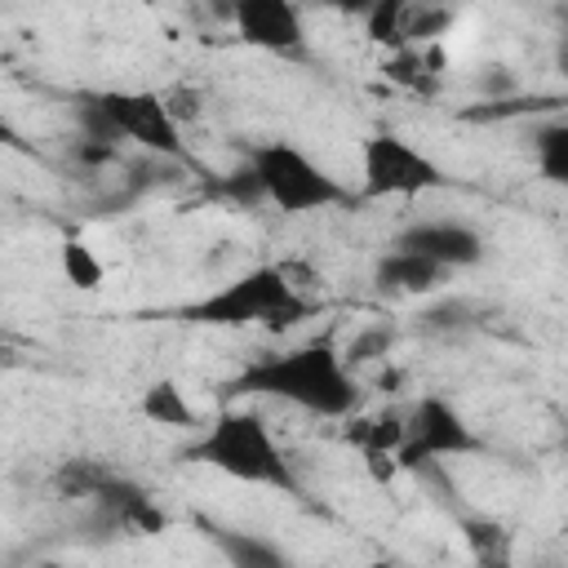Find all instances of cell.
<instances>
[{"label": "cell", "instance_id": "6da1fadb", "mask_svg": "<svg viewBox=\"0 0 568 568\" xmlns=\"http://www.w3.org/2000/svg\"><path fill=\"white\" fill-rule=\"evenodd\" d=\"M231 395H271L315 417H351L359 408V386L333 342H306L280 355L248 364L231 386Z\"/></svg>", "mask_w": 568, "mask_h": 568}, {"label": "cell", "instance_id": "7a4b0ae2", "mask_svg": "<svg viewBox=\"0 0 568 568\" xmlns=\"http://www.w3.org/2000/svg\"><path fill=\"white\" fill-rule=\"evenodd\" d=\"M186 457H195L240 484H266V488L297 493V479H293L271 426L253 408H222L213 417V426H204V435L186 448Z\"/></svg>", "mask_w": 568, "mask_h": 568}, {"label": "cell", "instance_id": "3957f363", "mask_svg": "<svg viewBox=\"0 0 568 568\" xmlns=\"http://www.w3.org/2000/svg\"><path fill=\"white\" fill-rule=\"evenodd\" d=\"M182 315L195 324H213V328L262 324L266 333H284L311 315V302L288 284V275L280 266H257V271L231 280L226 288L209 293L204 302H191Z\"/></svg>", "mask_w": 568, "mask_h": 568}, {"label": "cell", "instance_id": "277c9868", "mask_svg": "<svg viewBox=\"0 0 568 568\" xmlns=\"http://www.w3.org/2000/svg\"><path fill=\"white\" fill-rule=\"evenodd\" d=\"M248 169L257 173L262 195L284 213H311V209H328V204L346 200L342 182L324 164H315L306 151H297L293 142L253 146L248 151Z\"/></svg>", "mask_w": 568, "mask_h": 568}, {"label": "cell", "instance_id": "5b68a950", "mask_svg": "<svg viewBox=\"0 0 568 568\" xmlns=\"http://www.w3.org/2000/svg\"><path fill=\"white\" fill-rule=\"evenodd\" d=\"M93 102L106 111V120L115 124L120 142H138L146 155H160V160H186L182 129L169 120L164 93H151V89H102V93H93Z\"/></svg>", "mask_w": 568, "mask_h": 568}, {"label": "cell", "instance_id": "8992f818", "mask_svg": "<svg viewBox=\"0 0 568 568\" xmlns=\"http://www.w3.org/2000/svg\"><path fill=\"white\" fill-rule=\"evenodd\" d=\"M359 169H364L359 191H364L368 200L417 195V191L444 186V169H439L430 155H422L413 142H404L399 133H373V138L364 142Z\"/></svg>", "mask_w": 568, "mask_h": 568}, {"label": "cell", "instance_id": "52a82bcc", "mask_svg": "<svg viewBox=\"0 0 568 568\" xmlns=\"http://www.w3.org/2000/svg\"><path fill=\"white\" fill-rule=\"evenodd\" d=\"M462 453H479V439L466 426V417L444 395L417 399L408 408V439L399 448V470H426L435 457H462Z\"/></svg>", "mask_w": 568, "mask_h": 568}, {"label": "cell", "instance_id": "ba28073f", "mask_svg": "<svg viewBox=\"0 0 568 568\" xmlns=\"http://www.w3.org/2000/svg\"><path fill=\"white\" fill-rule=\"evenodd\" d=\"M235 36L253 49L288 53V58L306 49L302 9L288 0H240L235 4Z\"/></svg>", "mask_w": 568, "mask_h": 568}, {"label": "cell", "instance_id": "9c48e42d", "mask_svg": "<svg viewBox=\"0 0 568 568\" xmlns=\"http://www.w3.org/2000/svg\"><path fill=\"white\" fill-rule=\"evenodd\" d=\"M395 248L422 253V257L439 262L444 271H453V266H475L484 257V235L466 222H413L399 231Z\"/></svg>", "mask_w": 568, "mask_h": 568}, {"label": "cell", "instance_id": "30bf717a", "mask_svg": "<svg viewBox=\"0 0 568 568\" xmlns=\"http://www.w3.org/2000/svg\"><path fill=\"white\" fill-rule=\"evenodd\" d=\"M444 280H448V271L439 262H430L422 253H404V248L377 257V266H373V284L382 293H435Z\"/></svg>", "mask_w": 568, "mask_h": 568}, {"label": "cell", "instance_id": "8fae6325", "mask_svg": "<svg viewBox=\"0 0 568 568\" xmlns=\"http://www.w3.org/2000/svg\"><path fill=\"white\" fill-rule=\"evenodd\" d=\"M204 532L217 546V555L226 559V568H293L288 555L271 537H262V532L226 528V524H204Z\"/></svg>", "mask_w": 568, "mask_h": 568}, {"label": "cell", "instance_id": "7c38bea8", "mask_svg": "<svg viewBox=\"0 0 568 568\" xmlns=\"http://www.w3.org/2000/svg\"><path fill=\"white\" fill-rule=\"evenodd\" d=\"M462 537L475 568H515V532L493 515H466Z\"/></svg>", "mask_w": 568, "mask_h": 568}, {"label": "cell", "instance_id": "4fadbf2b", "mask_svg": "<svg viewBox=\"0 0 568 568\" xmlns=\"http://www.w3.org/2000/svg\"><path fill=\"white\" fill-rule=\"evenodd\" d=\"M342 435H346V444H355L359 453H390V457H399V448H404V439H408V413L382 408V413H373V417H355Z\"/></svg>", "mask_w": 568, "mask_h": 568}, {"label": "cell", "instance_id": "5bb4252c", "mask_svg": "<svg viewBox=\"0 0 568 568\" xmlns=\"http://www.w3.org/2000/svg\"><path fill=\"white\" fill-rule=\"evenodd\" d=\"M142 417L155 422V426H173V430H195L200 426V413L191 408L186 390L173 377H160L142 390Z\"/></svg>", "mask_w": 568, "mask_h": 568}, {"label": "cell", "instance_id": "9a60e30c", "mask_svg": "<svg viewBox=\"0 0 568 568\" xmlns=\"http://www.w3.org/2000/svg\"><path fill=\"white\" fill-rule=\"evenodd\" d=\"M111 479H115V470L106 462H98V457H67L53 470V493L58 497H84V501H93Z\"/></svg>", "mask_w": 568, "mask_h": 568}, {"label": "cell", "instance_id": "2e32d148", "mask_svg": "<svg viewBox=\"0 0 568 568\" xmlns=\"http://www.w3.org/2000/svg\"><path fill=\"white\" fill-rule=\"evenodd\" d=\"M532 155L546 182L568 186V120H550L532 129Z\"/></svg>", "mask_w": 568, "mask_h": 568}, {"label": "cell", "instance_id": "e0dca14e", "mask_svg": "<svg viewBox=\"0 0 568 568\" xmlns=\"http://www.w3.org/2000/svg\"><path fill=\"white\" fill-rule=\"evenodd\" d=\"M58 262H62V275H67V284L71 288H80V293H93L102 280H106V266H102V257L84 244V240H62V248H58Z\"/></svg>", "mask_w": 568, "mask_h": 568}, {"label": "cell", "instance_id": "ac0fdd59", "mask_svg": "<svg viewBox=\"0 0 568 568\" xmlns=\"http://www.w3.org/2000/svg\"><path fill=\"white\" fill-rule=\"evenodd\" d=\"M417 320H422V333H430V337H457V333L475 328V306L466 297H439Z\"/></svg>", "mask_w": 568, "mask_h": 568}, {"label": "cell", "instance_id": "d6986e66", "mask_svg": "<svg viewBox=\"0 0 568 568\" xmlns=\"http://www.w3.org/2000/svg\"><path fill=\"white\" fill-rule=\"evenodd\" d=\"M404 13H408L404 0H377V4L364 13V31H368V40L382 44V49H390V53L408 49V44H404Z\"/></svg>", "mask_w": 568, "mask_h": 568}, {"label": "cell", "instance_id": "ffe728a7", "mask_svg": "<svg viewBox=\"0 0 568 568\" xmlns=\"http://www.w3.org/2000/svg\"><path fill=\"white\" fill-rule=\"evenodd\" d=\"M453 9H444V4H408V13H404V44L408 49H417V44H435L448 27H453Z\"/></svg>", "mask_w": 568, "mask_h": 568}, {"label": "cell", "instance_id": "44dd1931", "mask_svg": "<svg viewBox=\"0 0 568 568\" xmlns=\"http://www.w3.org/2000/svg\"><path fill=\"white\" fill-rule=\"evenodd\" d=\"M390 346H395V328H390V324H364V328H355V337L346 342L342 359H346V368H351V364H373V359L390 355Z\"/></svg>", "mask_w": 568, "mask_h": 568}, {"label": "cell", "instance_id": "7402d4cb", "mask_svg": "<svg viewBox=\"0 0 568 568\" xmlns=\"http://www.w3.org/2000/svg\"><path fill=\"white\" fill-rule=\"evenodd\" d=\"M382 71H386L395 84H408V89H426V75H430L422 49H399V53H390Z\"/></svg>", "mask_w": 568, "mask_h": 568}, {"label": "cell", "instance_id": "603a6c76", "mask_svg": "<svg viewBox=\"0 0 568 568\" xmlns=\"http://www.w3.org/2000/svg\"><path fill=\"white\" fill-rule=\"evenodd\" d=\"M164 106H169V120L182 129V124H195V120L204 115V93L191 89V84H173V89L164 93Z\"/></svg>", "mask_w": 568, "mask_h": 568}, {"label": "cell", "instance_id": "cb8c5ba5", "mask_svg": "<svg viewBox=\"0 0 568 568\" xmlns=\"http://www.w3.org/2000/svg\"><path fill=\"white\" fill-rule=\"evenodd\" d=\"M479 89H484V93H497V98H510V93L519 89V80H515L510 67H484V71H479Z\"/></svg>", "mask_w": 568, "mask_h": 568}, {"label": "cell", "instance_id": "d4e9b609", "mask_svg": "<svg viewBox=\"0 0 568 568\" xmlns=\"http://www.w3.org/2000/svg\"><path fill=\"white\" fill-rule=\"evenodd\" d=\"M115 146L111 142H89V138H80V146H75V160L80 164H115Z\"/></svg>", "mask_w": 568, "mask_h": 568}, {"label": "cell", "instance_id": "484cf974", "mask_svg": "<svg viewBox=\"0 0 568 568\" xmlns=\"http://www.w3.org/2000/svg\"><path fill=\"white\" fill-rule=\"evenodd\" d=\"M555 67L568 75V36H559V44H555Z\"/></svg>", "mask_w": 568, "mask_h": 568}, {"label": "cell", "instance_id": "4316f807", "mask_svg": "<svg viewBox=\"0 0 568 568\" xmlns=\"http://www.w3.org/2000/svg\"><path fill=\"white\" fill-rule=\"evenodd\" d=\"M364 568H399V564H390V559H373V564H364Z\"/></svg>", "mask_w": 568, "mask_h": 568}, {"label": "cell", "instance_id": "83f0119b", "mask_svg": "<svg viewBox=\"0 0 568 568\" xmlns=\"http://www.w3.org/2000/svg\"><path fill=\"white\" fill-rule=\"evenodd\" d=\"M564 444H568V408H564Z\"/></svg>", "mask_w": 568, "mask_h": 568}, {"label": "cell", "instance_id": "f1b7e54d", "mask_svg": "<svg viewBox=\"0 0 568 568\" xmlns=\"http://www.w3.org/2000/svg\"><path fill=\"white\" fill-rule=\"evenodd\" d=\"M559 18H564V22H568V9H559Z\"/></svg>", "mask_w": 568, "mask_h": 568}, {"label": "cell", "instance_id": "f546056e", "mask_svg": "<svg viewBox=\"0 0 568 568\" xmlns=\"http://www.w3.org/2000/svg\"><path fill=\"white\" fill-rule=\"evenodd\" d=\"M541 568H550V564H541Z\"/></svg>", "mask_w": 568, "mask_h": 568}]
</instances>
